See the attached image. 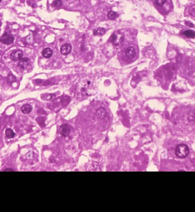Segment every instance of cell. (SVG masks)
<instances>
[{
    "instance_id": "cell-1",
    "label": "cell",
    "mask_w": 195,
    "mask_h": 212,
    "mask_svg": "<svg viewBox=\"0 0 195 212\" xmlns=\"http://www.w3.org/2000/svg\"><path fill=\"white\" fill-rule=\"evenodd\" d=\"M189 147L183 144L178 145L175 149V155L176 156L181 159H185L189 155Z\"/></svg>"
},
{
    "instance_id": "cell-2",
    "label": "cell",
    "mask_w": 195,
    "mask_h": 212,
    "mask_svg": "<svg viewBox=\"0 0 195 212\" xmlns=\"http://www.w3.org/2000/svg\"><path fill=\"white\" fill-rule=\"evenodd\" d=\"M124 36L119 32H115L111 37L110 41L115 45L121 44L124 40Z\"/></svg>"
},
{
    "instance_id": "cell-3",
    "label": "cell",
    "mask_w": 195,
    "mask_h": 212,
    "mask_svg": "<svg viewBox=\"0 0 195 212\" xmlns=\"http://www.w3.org/2000/svg\"><path fill=\"white\" fill-rule=\"evenodd\" d=\"M14 41V36L8 33H4L0 37V42L6 45H11Z\"/></svg>"
},
{
    "instance_id": "cell-4",
    "label": "cell",
    "mask_w": 195,
    "mask_h": 212,
    "mask_svg": "<svg viewBox=\"0 0 195 212\" xmlns=\"http://www.w3.org/2000/svg\"><path fill=\"white\" fill-rule=\"evenodd\" d=\"M23 57V52L21 50H14L11 54V58L13 61H18Z\"/></svg>"
},
{
    "instance_id": "cell-5",
    "label": "cell",
    "mask_w": 195,
    "mask_h": 212,
    "mask_svg": "<svg viewBox=\"0 0 195 212\" xmlns=\"http://www.w3.org/2000/svg\"><path fill=\"white\" fill-rule=\"evenodd\" d=\"M72 50V46L70 44L66 43L63 44L61 48V53L63 55L69 54Z\"/></svg>"
},
{
    "instance_id": "cell-6",
    "label": "cell",
    "mask_w": 195,
    "mask_h": 212,
    "mask_svg": "<svg viewBox=\"0 0 195 212\" xmlns=\"http://www.w3.org/2000/svg\"><path fill=\"white\" fill-rule=\"evenodd\" d=\"M30 64V59L27 57L21 58L18 63V67L21 69H24L26 68Z\"/></svg>"
},
{
    "instance_id": "cell-7",
    "label": "cell",
    "mask_w": 195,
    "mask_h": 212,
    "mask_svg": "<svg viewBox=\"0 0 195 212\" xmlns=\"http://www.w3.org/2000/svg\"><path fill=\"white\" fill-rule=\"evenodd\" d=\"M125 54L128 58H134L136 55V51L135 48L133 46H130L127 48L125 51Z\"/></svg>"
},
{
    "instance_id": "cell-8",
    "label": "cell",
    "mask_w": 195,
    "mask_h": 212,
    "mask_svg": "<svg viewBox=\"0 0 195 212\" xmlns=\"http://www.w3.org/2000/svg\"><path fill=\"white\" fill-rule=\"evenodd\" d=\"M59 131L62 135L66 137L70 134V130L69 126L67 124H63L60 127Z\"/></svg>"
},
{
    "instance_id": "cell-9",
    "label": "cell",
    "mask_w": 195,
    "mask_h": 212,
    "mask_svg": "<svg viewBox=\"0 0 195 212\" xmlns=\"http://www.w3.org/2000/svg\"><path fill=\"white\" fill-rule=\"evenodd\" d=\"M96 116L100 119L105 118L107 116V111L104 108H99L96 111Z\"/></svg>"
},
{
    "instance_id": "cell-10",
    "label": "cell",
    "mask_w": 195,
    "mask_h": 212,
    "mask_svg": "<svg viewBox=\"0 0 195 212\" xmlns=\"http://www.w3.org/2000/svg\"><path fill=\"white\" fill-rule=\"evenodd\" d=\"M32 109H33V108L32 105H30V104H25L21 108V110L22 113L25 114L30 113L32 111Z\"/></svg>"
},
{
    "instance_id": "cell-11",
    "label": "cell",
    "mask_w": 195,
    "mask_h": 212,
    "mask_svg": "<svg viewBox=\"0 0 195 212\" xmlns=\"http://www.w3.org/2000/svg\"><path fill=\"white\" fill-rule=\"evenodd\" d=\"M53 50L49 48H46L44 49L42 52L43 57L46 58H50L53 55Z\"/></svg>"
},
{
    "instance_id": "cell-12",
    "label": "cell",
    "mask_w": 195,
    "mask_h": 212,
    "mask_svg": "<svg viewBox=\"0 0 195 212\" xmlns=\"http://www.w3.org/2000/svg\"><path fill=\"white\" fill-rule=\"evenodd\" d=\"M106 33V30L102 28H98L95 29L93 31V33L95 36H103Z\"/></svg>"
},
{
    "instance_id": "cell-13",
    "label": "cell",
    "mask_w": 195,
    "mask_h": 212,
    "mask_svg": "<svg viewBox=\"0 0 195 212\" xmlns=\"http://www.w3.org/2000/svg\"><path fill=\"white\" fill-rule=\"evenodd\" d=\"M187 120L189 122H194L195 121V110L190 111L187 114Z\"/></svg>"
},
{
    "instance_id": "cell-14",
    "label": "cell",
    "mask_w": 195,
    "mask_h": 212,
    "mask_svg": "<svg viewBox=\"0 0 195 212\" xmlns=\"http://www.w3.org/2000/svg\"><path fill=\"white\" fill-rule=\"evenodd\" d=\"M184 35L189 38H195V32L193 30H185L183 33Z\"/></svg>"
},
{
    "instance_id": "cell-15",
    "label": "cell",
    "mask_w": 195,
    "mask_h": 212,
    "mask_svg": "<svg viewBox=\"0 0 195 212\" xmlns=\"http://www.w3.org/2000/svg\"><path fill=\"white\" fill-rule=\"evenodd\" d=\"M5 135L8 138H13L15 136V133L12 129H7L5 130Z\"/></svg>"
},
{
    "instance_id": "cell-16",
    "label": "cell",
    "mask_w": 195,
    "mask_h": 212,
    "mask_svg": "<svg viewBox=\"0 0 195 212\" xmlns=\"http://www.w3.org/2000/svg\"><path fill=\"white\" fill-rule=\"evenodd\" d=\"M107 16L109 17V19L111 20H115L119 16V15L115 12H114V11H110L109 13H108V15H107Z\"/></svg>"
},
{
    "instance_id": "cell-17",
    "label": "cell",
    "mask_w": 195,
    "mask_h": 212,
    "mask_svg": "<svg viewBox=\"0 0 195 212\" xmlns=\"http://www.w3.org/2000/svg\"><path fill=\"white\" fill-rule=\"evenodd\" d=\"M62 5V3L61 0H55L53 3L52 5L55 8H59Z\"/></svg>"
},
{
    "instance_id": "cell-18",
    "label": "cell",
    "mask_w": 195,
    "mask_h": 212,
    "mask_svg": "<svg viewBox=\"0 0 195 212\" xmlns=\"http://www.w3.org/2000/svg\"><path fill=\"white\" fill-rule=\"evenodd\" d=\"M16 80V78L14 76L12 75H9L8 76V78H7V80H8V82L9 83H12L13 82H14Z\"/></svg>"
},
{
    "instance_id": "cell-19",
    "label": "cell",
    "mask_w": 195,
    "mask_h": 212,
    "mask_svg": "<svg viewBox=\"0 0 195 212\" xmlns=\"http://www.w3.org/2000/svg\"><path fill=\"white\" fill-rule=\"evenodd\" d=\"M166 1H167V0H155L156 4L158 7L163 6L165 3Z\"/></svg>"
},
{
    "instance_id": "cell-20",
    "label": "cell",
    "mask_w": 195,
    "mask_h": 212,
    "mask_svg": "<svg viewBox=\"0 0 195 212\" xmlns=\"http://www.w3.org/2000/svg\"><path fill=\"white\" fill-rule=\"evenodd\" d=\"M185 25H186L187 26H188L189 27H190V28H193V26H194V25L192 23H191L190 22H189V21L185 22Z\"/></svg>"
},
{
    "instance_id": "cell-21",
    "label": "cell",
    "mask_w": 195,
    "mask_h": 212,
    "mask_svg": "<svg viewBox=\"0 0 195 212\" xmlns=\"http://www.w3.org/2000/svg\"><path fill=\"white\" fill-rule=\"evenodd\" d=\"M11 169H7V170H5L4 171H13V169H11V170H10Z\"/></svg>"
},
{
    "instance_id": "cell-22",
    "label": "cell",
    "mask_w": 195,
    "mask_h": 212,
    "mask_svg": "<svg viewBox=\"0 0 195 212\" xmlns=\"http://www.w3.org/2000/svg\"><path fill=\"white\" fill-rule=\"evenodd\" d=\"M179 172H185V170H179Z\"/></svg>"
},
{
    "instance_id": "cell-23",
    "label": "cell",
    "mask_w": 195,
    "mask_h": 212,
    "mask_svg": "<svg viewBox=\"0 0 195 212\" xmlns=\"http://www.w3.org/2000/svg\"><path fill=\"white\" fill-rule=\"evenodd\" d=\"M2 1V0H0V3H1Z\"/></svg>"
}]
</instances>
